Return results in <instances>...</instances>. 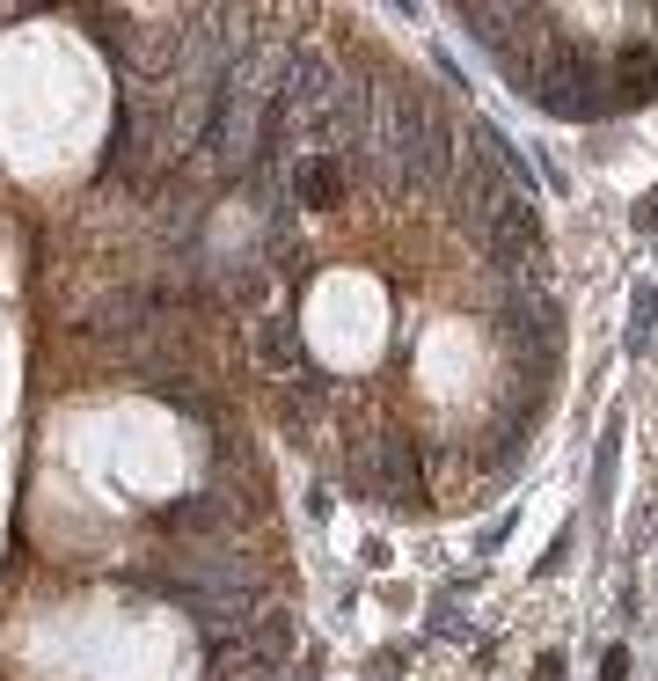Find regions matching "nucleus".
<instances>
[{"label": "nucleus", "mask_w": 658, "mask_h": 681, "mask_svg": "<svg viewBox=\"0 0 658 681\" xmlns=\"http://www.w3.org/2000/svg\"><path fill=\"white\" fill-rule=\"evenodd\" d=\"M637 227H658V198H651V206H644V213H637Z\"/></svg>", "instance_id": "nucleus-1"}]
</instances>
